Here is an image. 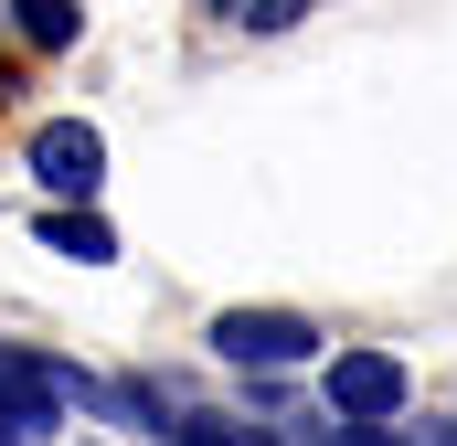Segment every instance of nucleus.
Returning <instances> with one entry per match:
<instances>
[{"mask_svg":"<svg viewBox=\"0 0 457 446\" xmlns=\"http://www.w3.org/2000/svg\"><path fill=\"white\" fill-rule=\"evenodd\" d=\"M21 170H32L54 202H96V181H107V138H96V117H43L32 149H21Z\"/></svg>","mask_w":457,"mask_h":446,"instance_id":"1","label":"nucleus"},{"mask_svg":"<svg viewBox=\"0 0 457 446\" xmlns=\"http://www.w3.org/2000/svg\"><path fill=\"white\" fill-rule=\"evenodd\" d=\"M213 351L245 361V372H287V361L320 351V330H309L298 309H224V319H213Z\"/></svg>","mask_w":457,"mask_h":446,"instance_id":"2","label":"nucleus"},{"mask_svg":"<svg viewBox=\"0 0 457 446\" xmlns=\"http://www.w3.org/2000/svg\"><path fill=\"white\" fill-rule=\"evenodd\" d=\"M404 393H415V383H404L394 351H341V361H330V415H341V425H394Z\"/></svg>","mask_w":457,"mask_h":446,"instance_id":"3","label":"nucleus"},{"mask_svg":"<svg viewBox=\"0 0 457 446\" xmlns=\"http://www.w3.org/2000/svg\"><path fill=\"white\" fill-rule=\"evenodd\" d=\"M32 234H43L54 255H75V266H107V255H117L107 213H86V202H43V213H32Z\"/></svg>","mask_w":457,"mask_h":446,"instance_id":"4","label":"nucleus"},{"mask_svg":"<svg viewBox=\"0 0 457 446\" xmlns=\"http://www.w3.org/2000/svg\"><path fill=\"white\" fill-rule=\"evenodd\" d=\"M11 21H21V32H32L43 54H64V43L86 32V11H75V0H11Z\"/></svg>","mask_w":457,"mask_h":446,"instance_id":"5","label":"nucleus"},{"mask_svg":"<svg viewBox=\"0 0 457 446\" xmlns=\"http://www.w3.org/2000/svg\"><path fill=\"white\" fill-rule=\"evenodd\" d=\"M170 446H277V436H234V425H192V415H181V425H170Z\"/></svg>","mask_w":457,"mask_h":446,"instance_id":"6","label":"nucleus"},{"mask_svg":"<svg viewBox=\"0 0 457 446\" xmlns=\"http://www.w3.org/2000/svg\"><path fill=\"white\" fill-rule=\"evenodd\" d=\"M298 11H309V0H255V32H266V21H298Z\"/></svg>","mask_w":457,"mask_h":446,"instance_id":"7","label":"nucleus"},{"mask_svg":"<svg viewBox=\"0 0 457 446\" xmlns=\"http://www.w3.org/2000/svg\"><path fill=\"white\" fill-rule=\"evenodd\" d=\"M415 446H457V425H436V436H415Z\"/></svg>","mask_w":457,"mask_h":446,"instance_id":"8","label":"nucleus"},{"mask_svg":"<svg viewBox=\"0 0 457 446\" xmlns=\"http://www.w3.org/2000/svg\"><path fill=\"white\" fill-rule=\"evenodd\" d=\"M213 11H224V0H213Z\"/></svg>","mask_w":457,"mask_h":446,"instance_id":"9","label":"nucleus"}]
</instances>
